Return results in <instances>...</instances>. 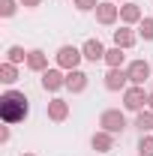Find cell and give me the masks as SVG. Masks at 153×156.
<instances>
[{
	"instance_id": "obj_7",
	"label": "cell",
	"mask_w": 153,
	"mask_h": 156,
	"mask_svg": "<svg viewBox=\"0 0 153 156\" xmlns=\"http://www.w3.org/2000/svg\"><path fill=\"white\" fill-rule=\"evenodd\" d=\"M126 72H129V84H138V87H144L153 69H150V63H147L144 57H138V60H132V63L126 66Z\"/></svg>"
},
{
	"instance_id": "obj_25",
	"label": "cell",
	"mask_w": 153,
	"mask_h": 156,
	"mask_svg": "<svg viewBox=\"0 0 153 156\" xmlns=\"http://www.w3.org/2000/svg\"><path fill=\"white\" fill-rule=\"evenodd\" d=\"M6 141H9V126H3V129H0V144H6Z\"/></svg>"
},
{
	"instance_id": "obj_22",
	"label": "cell",
	"mask_w": 153,
	"mask_h": 156,
	"mask_svg": "<svg viewBox=\"0 0 153 156\" xmlns=\"http://www.w3.org/2000/svg\"><path fill=\"white\" fill-rule=\"evenodd\" d=\"M18 0H0V15H3V18H12V15H15V12H18Z\"/></svg>"
},
{
	"instance_id": "obj_1",
	"label": "cell",
	"mask_w": 153,
	"mask_h": 156,
	"mask_svg": "<svg viewBox=\"0 0 153 156\" xmlns=\"http://www.w3.org/2000/svg\"><path fill=\"white\" fill-rule=\"evenodd\" d=\"M30 114V99L24 96L21 90H6L0 96V120L6 126H15V123H24Z\"/></svg>"
},
{
	"instance_id": "obj_15",
	"label": "cell",
	"mask_w": 153,
	"mask_h": 156,
	"mask_svg": "<svg viewBox=\"0 0 153 156\" xmlns=\"http://www.w3.org/2000/svg\"><path fill=\"white\" fill-rule=\"evenodd\" d=\"M90 147H93L96 153H108V150L114 147V135L105 132V129H99V132H93V138H90Z\"/></svg>"
},
{
	"instance_id": "obj_16",
	"label": "cell",
	"mask_w": 153,
	"mask_h": 156,
	"mask_svg": "<svg viewBox=\"0 0 153 156\" xmlns=\"http://www.w3.org/2000/svg\"><path fill=\"white\" fill-rule=\"evenodd\" d=\"M135 129L141 132V135H147V132H153V111L150 108H144V111H138L135 114V123H132Z\"/></svg>"
},
{
	"instance_id": "obj_20",
	"label": "cell",
	"mask_w": 153,
	"mask_h": 156,
	"mask_svg": "<svg viewBox=\"0 0 153 156\" xmlns=\"http://www.w3.org/2000/svg\"><path fill=\"white\" fill-rule=\"evenodd\" d=\"M138 36L144 42H153V15H144L141 24H138Z\"/></svg>"
},
{
	"instance_id": "obj_26",
	"label": "cell",
	"mask_w": 153,
	"mask_h": 156,
	"mask_svg": "<svg viewBox=\"0 0 153 156\" xmlns=\"http://www.w3.org/2000/svg\"><path fill=\"white\" fill-rule=\"evenodd\" d=\"M150 111H153V90H150Z\"/></svg>"
},
{
	"instance_id": "obj_9",
	"label": "cell",
	"mask_w": 153,
	"mask_h": 156,
	"mask_svg": "<svg viewBox=\"0 0 153 156\" xmlns=\"http://www.w3.org/2000/svg\"><path fill=\"white\" fill-rule=\"evenodd\" d=\"M87 84H90V75H87L84 69H72V72H66V90H69V93H84Z\"/></svg>"
},
{
	"instance_id": "obj_23",
	"label": "cell",
	"mask_w": 153,
	"mask_h": 156,
	"mask_svg": "<svg viewBox=\"0 0 153 156\" xmlns=\"http://www.w3.org/2000/svg\"><path fill=\"white\" fill-rule=\"evenodd\" d=\"M99 3H102V0H72V6H75L78 12H96Z\"/></svg>"
},
{
	"instance_id": "obj_21",
	"label": "cell",
	"mask_w": 153,
	"mask_h": 156,
	"mask_svg": "<svg viewBox=\"0 0 153 156\" xmlns=\"http://www.w3.org/2000/svg\"><path fill=\"white\" fill-rule=\"evenodd\" d=\"M138 156H153V132H147V135L138 138Z\"/></svg>"
},
{
	"instance_id": "obj_18",
	"label": "cell",
	"mask_w": 153,
	"mask_h": 156,
	"mask_svg": "<svg viewBox=\"0 0 153 156\" xmlns=\"http://www.w3.org/2000/svg\"><path fill=\"white\" fill-rule=\"evenodd\" d=\"M0 81L12 87V84L18 81V66H15V63H9V60H3V63H0Z\"/></svg>"
},
{
	"instance_id": "obj_10",
	"label": "cell",
	"mask_w": 153,
	"mask_h": 156,
	"mask_svg": "<svg viewBox=\"0 0 153 156\" xmlns=\"http://www.w3.org/2000/svg\"><path fill=\"white\" fill-rule=\"evenodd\" d=\"M141 18H144V12H141V6L138 3H123L120 6V21L126 24V27H135V24H141Z\"/></svg>"
},
{
	"instance_id": "obj_5",
	"label": "cell",
	"mask_w": 153,
	"mask_h": 156,
	"mask_svg": "<svg viewBox=\"0 0 153 156\" xmlns=\"http://www.w3.org/2000/svg\"><path fill=\"white\" fill-rule=\"evenodd\" d=\"M39 84H42V90L45 93H57V90H63L66 87V72L60 69V66H48L45 72H42V78H39Z\"/></svg>"
},
{
	"instance_id": "obj_6",
	"label": "cell",
	"mask_w": 153,
	"mask_h": 156,
	"mask_svg": "<svg viewBox=\"0 0 153 156\" xmlns=\"http://www.w3.org/2000/svg\"><path fill=\"white\" fill-rule=\"evenodd\" d=\"M102 84H105L108 93H123V90L129 87V72H126V66H120V69H108Z\"/></svg>"
},
{
	"instance_id": "obj_19",
	"label": "cell",
	"mask_w": 153,
	"mask_h": 156,
	"mask_svg": "<svg viewBox=\"0 0 153 156\" xmlns=\"http://www.w3.org/2000/svg\"><path fill=\"white\" fill-rule=\"evenodd\" d=\"M6 60L15 63V66H18V63H27V51H24L21 45H9V48H6Z\"/></svg>"
},
{
	"instance_id": "obj_28",
	"label": "cell",
	"mask_w": 153,
	"mask_h": 156,
	"mask_svg": "<svg viewBox=\"0 0 153 156\" xmlns=\"http://www.w3.org/2000/svg\"><path fill=\"white\" fill-rule=\"evenodd\" d=\"M21 156H36V153H21Z\"/></svg>"
},
{
	"instance_id": "obj_8",
	"label": "cell",
	"mask_w": 153,
	"mask_h": 156,
	"mask_svg": "<svg viewBox=\"0 0 153 156\" xmlns=\"http://www.w3.org/2000/svg\"><path fill=\"white\" fill-rule=\"evenodd\" d=\"M117 18H120V6H117L114 0H102V3L96 6V21H99L102 27L117 24Z\"/></svg>"
},
{
	"instance_id": "obj_14",
	"label": "cell",
	"mask_w": 153,
	"mask_h": 156,
	"mask_svg": "<svg viewBox=\"0 0 153 156\" xmlns=\"http://www.w3.org/2000/svg\"><path fill=\"white\" fill-rule=\"evenodd\" d=\"M135 42H138V30H132V27H120V30H114V45L117 48H123V51H129Z\"/></svg>"
},
{
	"instance_id": "obj_17",
	"label": "cell",
	"mask_w": 153,
	"mask_h": 156,
	"mask_svg": "<svg viewBox=\"0 0 153 156\" xmlns=\"http://www.w3.org/2000/svg\"><path fill=\"white\" fill-rule=\"evenodd\" d=\"M105 63H108V69H120V66L126 63V54H123V48L111 45V48L105 51Z\"/></svg>"
},
{
	"instance_id": "obj_27",
	"label": "cell",
	"mask_w": 153,
	"mask_h": 156,
	"mask_svg": "<svg viewBox=\"0 0 153 156\" xmlns=\"http://www.w3.org/2000/svg\"><path fill=\"white\" fill-rule=\"evenodd\" d=\"M114 3H120V6H123V3H129V0H114Z\"/></svg>"
},
{
	"instance_id": "obj_3",
	"label": "cell",
	"mask_w": 153,
	"mask_h": 156,
	"mask_svg": "<svg viewBox=\"0 0 153 156\" xmlns=\"http://www.w3.org/2000/svg\"><path fill=\"white\" fill-rule=\"evenodd\" d=\"M126 126H129V120H126V114H123L120 108H105V111L99 114V129H105V132H111V135H123Z\"/></svg>"
},
{
	"instance_id": "obj_2",
	"label": "cell",
	"mask_w": 153,
	"mask_h": 156,
	"mask_svg": "<svg viewBox=\"0 0 153 156\" xmlns=\"http://www.w3.org/2000/svg\"><path fill=\"white\" fill-rule=\"evenodd\" d=\"M150 105V90H144V87H138V84H129L126 90H123V111H144Z\"/></svg>"
},
{
	"instance_id": "obj_24",
	"label": "cell",
	"mask_w": 153,
	"mask_h": 156,
	"mask_svg": "<svg viewBox=\"0 0 153 156\" xmlns=\"http://www.w3.org/2000/svg\"><path fill=\"white\" fill-rule=\"evenodd\" d=\"M24 9H36V6H42V0H18Z\"/></svg>"
},
{
	"instance_id": "obj_12",
	"label": "cell",
	"mask_w": 153,
	"mask_h": 156,
	"mask_svg": "<svg viewBox=\"0 0 153 156\" xmlns=\"http://www.w3.org/2000/svg\"><path fill=\"white\" fill-rule=\"evenodd\" d=\"M24 66H27L30 72H39V75H42V72L48 69V54H45L42 48H30V51H27V63H24Z\"/></svg>"
},
{
	"instance_id": "obj_13",
	"label": "cell",
	"mask_w": 153,
	"mask_h": 156,
	"mask_svg": "<svg viewBox=\"0 0 153 156\" xmlns=\"http://www.w3.org/2000/svg\"><path fill=\"white\" fill-rule=\"evenodd\" d=\"M48 120H54V123H63L66 117H69V102L66 99H60V96H54L51 102H48Z\"/></svg>"
},
{
	"instance_id": "obj_11",
	"label": "cell",
	"mask_w": 153,
	"mask_h": 156,
	"mask_svg": "<svg viewBox=\"0 0 153 156\" xmlns=\"http://www.w3.org/2000/svg\"><path fill=\"white\" fill-rule=\"evenodd\" d=\"M105 45L99 42V39H87L84 45H81V54H84V60H90V63H99V60H105Z\"/></svg>"
},
{
	"instance_id": "obj_4",
	"label": "cell",
	"mask_w": 153,
	"mask_h": 156,
	"mask_svg": "<svg viewBox=\"0 0 153 156\" xmlns=\"http://www.w3.org/2000/svg\"><path fill=\"white\" fill-rule=\"evenodd\" d=\"M54 60H57V66L63 72H72V69H78V63L84 60V54H81V48H75V45H60Z\"/></svg>"
}]
</instances>
